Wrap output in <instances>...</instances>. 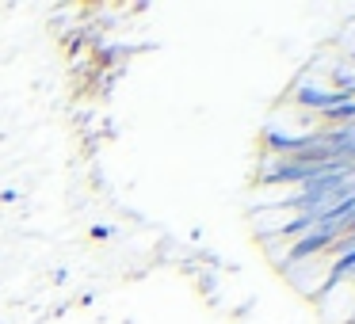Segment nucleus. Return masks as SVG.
<instances>
[{"mask_svg": "<svg viewBox=\"0 0 355 324\" xmlns=\"http://www.w3.org/2000/svg\"><path fill=\"white\" fill-rule=\"evenodd\" d=\"M347 96L344 92H332V88H313V84H298L294 88V103H298L302 111H332V107H340Z\"/></svg>", "mask_w": 355, "mask_h": 324, "instance_id": "1", "label": "nucleus"}]
</instances>
